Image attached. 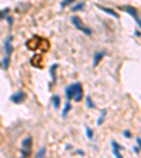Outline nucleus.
Masks as SVG:
<instances>
[{
  "mask_svg": "<svg viewBox=\"0 0 141 158\" xmlns=\"http://www.w3.org/2000/svg\"><path fill=\"white\" fill-rule=\"evenodd\" d=\"M31 144H33V138L28 136L26 137L21 143V155L23 157H28L31 154Z\"/></svg>",
  "mask_w": 141,
  "mask_h": 158,
  "instance_id": "obj_1",
  "label": "nucleus"
},
{
  "mask_svg": "<svg viewBox=\"0 0 141 158\" xmlns=\"http://www.w3.org/2000/svg\"><path fill=\"white\" fill-rule=\"evenodd\" d=\"M40 41H41V38L40 37H33V38H30L27 41V48L30 49V51H35V49L40 48Z\"/></svg>",
  "mask_w": 141,
  "mask_h": 158,
  "instance_id": "obj_2",
  "label": "nucleus"
},
{
  "mask_svg": "<svg viewBox=\"0 0 141 158\" xmlns=\"http://www.w3.org/2000/svg\"><path fill=\"white\" fill-rule=\"evenodd\" d=\"M83 98V90H82V85L81 83H75V89H73V96L72 99L75 102H81Z\"/></svg>",
  "mask_w": 141,
  "mask_h": 158,
  "instance_id": "obj_3",
  "label": "nucleus"
},
{
  "mask_svg": "<svg viewBox=\"0 0 141 158\" xmlns=\"http://www.w3.org/2000/svg\"><path fill=\"white\" fill-rule=\"evenodd\" d=\"M123 10L127 11L129 14H131V16L134 17V20L137 21V24H138V26L141 27V18L138 17V14H137V10L134 9V7H130V6H124V7H123Z\"/></svg>",
  "mask_w": 141,
  "mask_h": 158,
  "instance_id": "obj_4",
  "label": "nucleus"
},
{
  "mask_svg": "<svg viewBox=\"0 0 141 158\" xmlns=\"http://www.w3.org/2000/svg\"><path fill=\"white\" fill-rule=\"evenodd\" d=\"M24 99H26V93L20 90V92L14 93V95H13V96L10 98V100L13 102V103H21Z\"/></svg>",
  "mask_w": 141,
  "mask_h": 158,
  "instance_id": "obj_5",
  "label": "nucleus"
},
{
  "mask_svg": "<svg viewBox=\"0 0 141 158\" xmlns=\"http://www.w3.org/2000/svg\"><path fill=\"white\" fill-rule=\"evenodd\" d=\"M30 62H31V65L35 66V68H41V65H43V57H41V55H34Z\"/></svg>",
  "mask_w": 141,
  "mask_h": 158,
  "instance_id": "obj_6",
  "label": "nucleus"
},
{
  "mask_svg": "<svg viewBox=\"0 0 141 158\" xmlns=\"http://www.w3.org/2000/svg\"><path fill=\"white\" fill-rule=\"evenodd\" d=\"M70 21H72V24H73V26L78 28V30H81V28L83 27V23H82V18H81V17L73 16L72 18H70Z\"/></svg>",
  "mask_w": 141,
  "mask_h": 158,
  "instance_id": "obj_7",
  "label": "nucleus"
},
{
  "mask_svg": "<svg viewBox=\"0 0 141 158\" xmlns=\"http://www.w3.org/2000/svg\"><path fill=\"white\" fill-rule=\"evenodd\" d=\"M98 9H100L102 11L107 13V14H110V16H113L114 18H119V14H117V13H116V11H114L113 9H109V7H103V6H98Z\"/></svg>",
  "mask_w": 141,
  "mask_h": 158,
  "instance_id": "obj_8",
  "label": "nucleus"
},
{
  "mask_svg": "<svg viewBox=\"0 0 141 158\" xmlns=\"http://www.w3.org/2000/svg\"><path fill=\"white\" fill-rule=\"evenodd\" d=\"M104 55H106V54H104L103 51H100V52H96V54H95V58H93V66L98 65L99 62H100V60L103 58Z\"/></svg>",
  "mask_w": 141,
  "mask_h": 158,
  "instance_id": "obj_9",
  "label": "nucleus"
},
{
  "mask_svg": "<svg viewBox=\"0 0 141 158\" xmlns=\"http://www.w3.org/2000/svg\"><path fill=\"white\" fill-rule=\"evenodd\" d=\"M73 89H75V85H69V86L65 89L66 98H68V100H72V96H73Z\"/></svg>",
  "mask_w": 141,
  "mask_h": 158,
  "instance_id": "obj_10",
  "label": "nucleus"
},
{
  "mask_svg": "<svg viewBox=\"0 0 141 158\" xmlns=\"http://www.w3.org/2000/svg\"><path fill=\"white\" fill-rule=\"evenodd\" d=\"M112 146H113V153H114V155H116V157H119V158H121V157H123V155L120 154V151H119V150H120L119 144H117V143L114 141V140L112 141Z\"/></svg>",
  "mask_w": 141,
  "mask_h": 158,
  "instance_id": "obj_11",
  "label": "nucleus"
},
{
  "mask_svg": "<svg viewBox=\"0 0 141 158\" xmlns=\"http://www.w3.org/2000/svg\"><path fill=\"white\" fill-rule=\"evenodd\" d=\"M40 48H41V51H48V48H49L48 40H43V38H41V41H40Z\"/></svg>",
  "mask_w": 141,
  "mask_h": 158,
  "instance_id": "obj_12",
  "label": "nucleus"
},
{
  "mask_svg": "<svg viewBox=\"0 0 141 158\" xmlns=\"http://www.w3.org/2000/svg\"><path fill=\"white\" fill-rule=\"evenodd\" d=\"M69 110H70V102H69V100H66L65 109L62 110V117H66V116H68V113H69Z\"/></svg>",
  "mask_w": 141,
  "mask_h": 158,
  "instance_id": "obj_13",
  "label": "nucleus"
},
{
  "mask_svg": "<svg viewBox=\"0 0 141 158\" xmlns=\"http://www.w3.org/2000/svg\"><path fill=\"white\" fill-rule=\"evenodd\" d=\"M52 102H54V107H55V109H58V107H59V104H61L59 96H54V98H52Z\"/></svg>",
  "mask_w": 141,
  "mask_h": 158,
  "instance_id": "obj_14",
  "label": "nucleus"
},
{
  "mask_svg": "<svg viewBox=\"0 0 141 158\" xmlns=\"http://www.w3.org/2000/svg\"><path fill=\"white\" fill-rule=\"evenodd\" d=\"M83 7H85V3H79V4H76V6H72L70 10L72 11H79V10H82Z\"/></svg>",
  "mask_w": 141,
  "mask_h": 158,
  "instance_id": "obj_15",
  "label": "nucleus"
},
{
  "mask_svg": "<svg viewBox=\"0 0 141 158\" xmlns=\"http://www.w3.org/2000/svg\"><path fill=\"white\" fill-rule=\"evenodd\" d=\"M57 68H58V64H54L51 66V73H52V81L54 82H55V71H57Z\"/></svg>",
  "mask_w": 141,
  "mask_h": 158,
  "instance_id": "obj_16",
  "label": "nucleus"
},
{
  "mask_svg": "<svg viewBox=\"0 0 141 158\" xmlns=\"http://www.w3.org/2000/svg\"><path fill=\"white\" fill-rule=\"evenodd\" d=\"M81 30H82V31H83L85 34H86V35H92V30H90V28H87V27H85V26H83Z\"/></svg>",
  "mask_w": 141,
  "mask_h": 158,
  "instance_id": "obj_17",
  "label": "nucleus"
},
{
  "mask_svg": "<svg viewBox=\"0 0 141 158\" xmlns=\"http://www.w3.org/2000/svg\"><path fill=\"white\" fill-rule=\"evenodd\" d=\"M104 116H106V110H102V116H100V119H99L98 121V124H103V120H104Z\"/></svg>",
  "mask_w": 141,
  "mask_h": 158,
  "instance_id": "obj_18",
  "label": "nucleus"
},
{
  "mask_svg": "<svg viewBox=\"0 0 141 158\" xmlns=\"http://www.w3.org/2000/svg\"><path fill=\"white\" fill-rule=\"evenodd\" d=\"M75 0H64L62 3H61V7H66V6H69L70 3H73Z\"/></svg>",
  "mask_w": 141,
  "mask_h": 158,
  "instance_id": "obj_19",
  "label": "nucleus"
},
{
  "mask_svg": "<svg viewBox=\"0 0 141 158\" xmlns=\"http://www.w3.org/2000/svg\"><path fill=\"white\" fill-rule=\"evenodd\" d=\"M86 102H87V106H89V107H95V104H93L92 98H90V96H87V98H86Z\"/></svg>",
  "mask_w": 141,
  "mask_h": 158,
  "instance_id": "obj_20",
  "label": "nucleus"
},
{
  "mask_svg": "<svg viewBox=\"0 0 141 158\" xmlns=\"http://www.w3.org/2000/svg\"><path fill=\"white\" fill-rule=\"evenodd\" d=\"M86 133H87V137L89 138H93V131L89 129V127H86Z\"/></svg>",
  "mask_w": 141,
  "mask_h": 158,
  "instance_id": "obj_21",
  "label": "nucleus"
},
{
  "mask_svg": "<svg viewBox=\"0 0 141 158\" xmlns=\"http://www.w3.org/2000/svg\"><path fill=\"white\" fill-rule=\"evenodd\" d=\"M7 13H9V9H4L3 11H0V18H3L4 16H7Z\"/></svg>",
  "mask_w": 141,
  "mask_h": 158,
  "instance_id": "obj_22",
  "label": "nucleus"
},
{
  "mask_svg": "<svg viewBox=\"0 0 141 158\" xmlns=\"http://www.w3.org/2000/svg\"><path fill=\"white\" fill-rule=\"evenodd\" d=\"M124 137L126 138H131V133L129 130H124Z\"/></svg>",
  "mask_w": 141,
  "mask_h": 158,
  "instance_id": "obj_23",
  "label": "nucleus"
},
{
  "mask_svg": "<svg viewBox=\"0 0 141 158\" xmlns=\"http://www.w3.org/2000/svg\"><path fill=\"white\" fill-rule=\"evenodd\" d=\"M44 154H45V148H41V151H40V153H38V157H44Z\"/></svg>",
  "mask_w": 141,
  "mask_h": 158,
  "instance_id": "obj_24",
  "label": "nucleus"
},
{
  "mask_svg": "<svg viewBox=\"0 0 141 158\" xmlns=\"http://www.w3.org/2000/svg\"><path fill=\"white\" fill-rule=\"evenodd\" d=\"M7 21H9V24L11 26V24H13V18H11V17H9V18H7Z\"/></svg>",
  "mask_w": 141,
  "mask_h": 158,
  "instance_id": "obj_25",
  "label": "nucleus"
},
{
  "mask_svg": "<svg viewBox=\"0 0 141 158\" xmlns=\"http://www.w3.org/2000/svg\"><path fill=\"white\" fill-rule=\"evenodd\" d=\"M137 143H138V146H140V148H141V138H137Z\"/></svg>",
  "mask_w": 141,
  "mask_h": 158,
  "instance_id": "obj_26",
  "label": "nucleus"
}]
</instances>
